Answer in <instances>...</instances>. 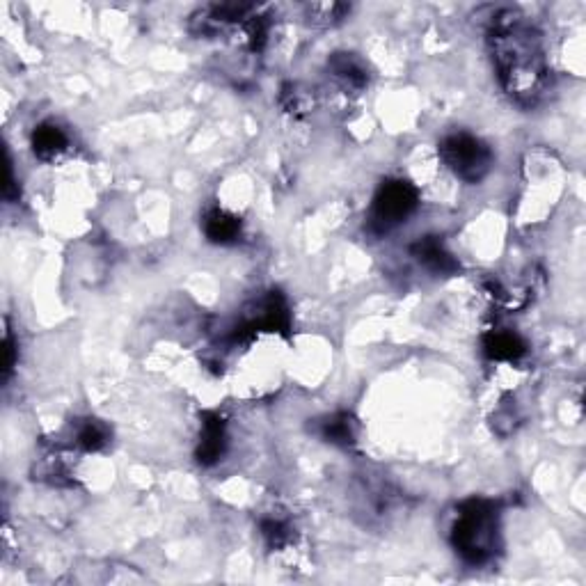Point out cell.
<instances>
[{"label": "cell", "mask_w": 586, "mask_h": 586, "mask_svg": "<svg viewBox=\"0 0 586 586\" xmlns=\"http://www.w3.org/2000/svg\"><path fill=\"white\" fill-rule=\"evenodd\" d=\"M486 42L506 97L520 108L541 104L552 85L541 30L527 21L525 14L509 7L497 12L490 21Z\"/></svg>", "instance_id": "obj_1"}, {"label": "cell", "mask_w": 586, "mask_h": 586, "mask_svg": "<svg viewBox=\"0 0 586 586\" xmlns=\"http://www.w3.org/2000/svg\"><path fill=\"white\" fill-rule=\"evenodd\" d=\"M451 548L467 566L481 568L502 550V504L486 497H470L458 506L451 525Z\"/></svg>", "instance_id": "obj_2"}, {"label": "cell", "mask_w": 586, "mask_h": 586, "mask_svg": "<svg viewBox=\"0 0 586 586\" xmlns=\"http://www.w3.org/2000/svg\"><path fill=\"white\" fill-rule=\"evenodd\" d=\"M419 207V190L408 179H385L374 193L367 213V229L374 236H387L399 229Z\"/></svg>", "instance_id": "obj_3"}, {"label": "cell", "mask_w": 586, "mask_h": 586, "mask_svg": "<svg viewBox=\"0 0 586 586\" xmlns=\"http://www.w3.org/2000/svg\"><path fill=\"white\" fill-rule=\"evenodd\" d=\"M438 154L454 177L465 184H481L495 165V154L488 142L467 131H456L442 138Z\"/></svg>", "instance_id": "obj_4"}, {"label": "cell", "mask_w": 586, "mask_h": 586, "mask_svg": "<svg viewBox=\"0 0 586 586\" xmlns=\"http://www.w3.org/2000/svg\"><path fill=\"white\" fill-rule=\"evenodd\" d=\"M291 330V312H289V303L284 298L282 291H268L259 303L252 305V310L243 316V319L236 323L229 332L227 342L229 344H239V342H248L259 332H280V335L287 337Z\"/></svg>", "instance_id": "obj_5"}, {"label": "cell", "mask_w": 586, "mask_h": 586, "mask_svg": "<svg viewBox=\"0 0 586 586\" xmlns=\"http://www.w3.org/2000/svg\"><path fill=\"white\" fill-rule=\"evenodd\" d=\"M227 422L220 413H213L207 410L202 413V431H200V442H197L195 449V461L202 467H213L223 461L227 454Z\"/></svg>", "instance_id": "obj_6"}, {"label": "cell", "mask_w": 586, "mask_h": 586, "mask_svg": "<svg viewBox=\"0 0 586 586\" xmlns=\"http://www.w3.org/2000/svg\"><path fill=\"white\" fill-rule=\"evenodd\" d=\"M410 255L419 261V266H424L426 271L433 275L451 277L461 273V264H458L454 252L442 243L440 236H419V239L410 245Z\"/></svg>", "instance_id": "obj_7"}, {"label": "cell", "mask_w": 586, "mask_h": 586, "mask_svg": "<svg viewBox=\"0 0 586 586\" xmlns=\"http://www.w3.org/2000/svg\"><path fill=\"white\" fill-rule=\"evenodd\" d=\"M483 355L493 362H518L527 355V342L509 328H495L483 335Z\"/></svg>", "instance_id": "obj_8"}, {"label": "cell", "mask_w": 586, "mask_h": 586, "mask_svg": "<svg viewBox=\"0 0 586 586\" xmlns=\"http://www.w3.org/2000/svg\"><path fill=\"white\" fill-rule=\"evenodd\" d=\"M328 71L342 90L351 94H360L369 85L367 65L355 53H335L328 60Z\"/></svg>", "instance_id": "obj_9"}, {"label": "cell", "mask_w": 586, "mask_h": 586, "mask_svg": "<svg viewBox=\"0 0 586 586\" xmlns=\"http://www.w3.org/2000/svg\"><path fill=\"white\" fill-rule=\"evenodd\" d=\"M202 229L207 241L213 245H234L243 234V220L220 207H211L204 213Z\"/></svg>", "instance_id": "obj_10"}, {"label": "cell", "mask_w": 586, "mask_h": 586, "mask_svg": "<svg viewBox=\"0 0 586 586\" xmlns=\"http://www.w3.org/2000/svg\"><path fill=\"white\" fill-rule=\"evenodd\" d=\"M312 431L319 435L323 442L335 447H353L355 438H358V424L351 413H332L312 424Z\"/></svg>", "instance_id": "obj_11"}, {"label": "cell", "mask_w": 586, "mask_h": 586, "mask_svg": "<svg viewBox=\"0 0 586 586\" xmlns=\"http://www.w3.org/2000/svg\"><path fill=\"white\" fill-rule=\"evenodd\" d=\"M33 152L39 161H55L60 154H65L69 149V136L60 124L55 122H42L35 126L33 138H30Z\"/></svg>", "instance_id": "obj_12"}, {"label": "cell", "mask_w": 586, "mask_h": 586, "mask_svg": "<svg viewBox=\"0 0 586 586\" xmlns=\"http://www.w3.org/2000/svg\"><path fill=\"white\" fill-rule=\"evenodd\" d=\"M110 442V429L99 422V419H83L81 424H76V433H74V445L87 451V454H94V451L106 449Z\"/></svg>", "instance_id": "obj_13"}, {"label": "cell", "mask_w": 586, "mask_h": 586, "mask_svg": "<svg viewBox=\"0 0 586 586\" xmlns=\"http://www.w3.org/2000/svg\"><path fill=\"white\" fill-rule=\"evenodd\" d=\"M259 529H261V536H264L266 545L271 550H284L287 545L293 543V538H296V532H293L291 522L287 518H280V516L261 518Z\"/></svg>", "instance_id": "obj_14"}, {"label": "cell", "mask_w": 586, "mask_h": 586, "mask_svg": "<svg viewBox=\"0 0 586 586\" xmlns=\"http://www.w3.org/2000/svg\"><path fill=\"white\" fill-rule=\"evenodd\" d=\"M351 12V5L344 3H332V5H312L310 7V17L314 21H323V23H337L346 19V14Z\"/></svg>", "instance_id": "obj_15"}, {"label": "cell", "mask_w": 586, "mask_h": 586, "mask_svg": "<svg viewBox=\"0 0 586 586\" xmlns=\"http://www.w3.org/2000/svg\"><path fill=\"white\" fill-rule=\"evenodd\" d=\"M17 353H19L17 339H14L12 330L7 328L5 337H3V380H5V383L10 380L14 367H17Z\"/></svg>", "instance_id": "obj_16"}, {"label": "cell", "mask_w": 586, "mask_h": 586, "mask_svg": "<svg viewBox=\"0 0 586 586\" xmlns=\"http://www.w3.org/2000/svg\"><path fill=\"white\" fill-rule=\"evenodd\" d=\"M3 197L7 202H17L19 200V184L14 179V170H12V161L10 154H5V184H3Z\"/></svg>", "instance_id": "obj_17"}]
</instances>
